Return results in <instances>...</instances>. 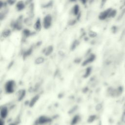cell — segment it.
<instances>
[{
	"label": "cell",
	"mask_w": 125,
	"mask_h": 125,
	"mask_svg": "<svg viewBox=\"0 0 125 125\" xmlns=\"http://www.w3.org/2000/svg\"><path fill=\"white\" fill-rule=\"evenodd\" d=\"M3 119L0 118V125H4V122L3 120Z\"/></svg>",
	"instance_id": "1f68e13d"
},
{
	"label": "cell",
	"mask_w": 125,
	"mask_h": 125,
	"mask_svg": "<svg viewBox=\"0 0 125 125\" xmlns=\"http://www.w3.org/2000/svg\"><path fill=\"white\" fill-rule=\"evenodd\" d=\"M81 13L80 11V7L78 4H74L71 9V13L72 14L77 17L80 13Z\"/></svg>",
	"instance_id": "9c48e42d"
},
{
	"label": "cell",
	"mask_w": 125,
	"mask_h": 125,
	"mask_svg": "<svg viewBox=\"0 0 125 125\" xmlns=\"http://www.w3.org/2000/svg\"><path fill=\"white\" fill-rule=\"evenodd\" d=\"M34 4L33 2L28 5V17L32 19L34 17Z\"/></svg>",
	"instance_id": "30bf717a"
},
{
	"label": "cell",
	"mask_w": 125,
	"mask_h": 125,
	"mask_svg": "<svg viewBox=\"0 0 125 125\" xmlns=\"http://www.w3.org/2000/svg\"><path fill=\"white\" fill-rule=\"evenodd\" d=\"M15 87V82L14 81L11 80L8 81L5 84V91L8 94H11L14 92Z\"/></svg>",
	"instance_id": "3957f363"
},
{
	"label": "cell",
	"mask_w": 125,
	"mask_h": 125,
	"mask_svg": "<svg viewBox=\"0 0 125 125\" xmlns=\"http://www.w3.org/2000/svg\"><path fill=\"white\" fill-rule=\"evenodd\" d=\"M9 12V9L7 7H5L2 9L0 10V20L1 21H3L6 17Z\"/></svg>",
	"instance_id": "7c38bea8"
},
{
	"label": "cell",
	"mask_w": 125,
	"mask_h": 125,
	"mask_svg": "<svg viewBox=\"0 0 125 125\" xmlns=\"http://www.w3.org/2000/svg\"><path fill=\"white\" fill-rule=\"evenodd\" d=\"M80 0V1H81V2L82 3H83V4H86V3H87V2L89 0Z\"/></svg>",
	"instance_id": "4dcf8cb0"
},
{
	"label": "cell",
	"mask_w": 125,
	"mask_h": 125,
	"mask_svg": "<svg viewBox=\"0 0 125 125\" xmlns=\"http://www.w3.org/2000/svg\"><path fill=\"white\" fill-rule=\"evenodd\" d=\"M25 95V91L24 90H20L18 91L17 93V95L18 97V100H21L24 97Z\"/></svg>",
	"instance_id": "2e32d148"
},
{
	"label": "cell",
	"mask_w": 125,
	"mask_h": 125,
	"mask_svg": "<svg viewBox=\"0 0 125 125\" xmlns=\"http://www.w3.org/2000/svg\"><path fill=\"white\" fill-rule=\"evenodd\" d=\"M39 96L38 95H36L35 97H33V98L31 100V101L29 103L30 106H33L34 105V104L36 103V102L38 101V100L39 99Z\"/></svg>",
	"instance_id": "d6986e66"
},
{
	"label": "cell",
	"mask_w": 125,
	"mask_h": 125,
	"mask_svg": "<svg viewBox=\"0 0 125 125\" xmlns=\"http://www.w3.org/2000/svg\"><path fill=\"white\" fill-rule=\"evenodd\" d=\"M8 113V110L6 106H3L0 108V115L1 119H4L7 116Z\"/></svg>",
	"instance_id": "8fae6325"
},
{
	"label": "cell",
	"mask_w": 125,
	"mask_h": 125,
	"mask_svg": "<svg viewBox=\"0 0 125 125\" xmlns=\"http://www.w3.org/2000/svg\"><path fill=\"white\" fill-rule=\"evenodd\" d=\"M21 32V35L22 37V39H26L32 35H33L34 32L31 31L30 30H29L28 28H23Z\"/></svg>",
	"instance_id": "ba28073f"
},
{
	"label": "cell",
	"mask_w": 125,
	"mask_h": 125,
	"mask_svg": "<svg viewBox=\"0 0 125 125\" xmlns=\"http://www.w3.org/2000/svg\"><path fill=\"white\" fill-rule=\"evenodd\" d=\"M42 26L44 29H49L52 25L53 17L51 14H47L45 15L42 20Z\"/></svg>",
	"instance_id": "7a4b0ae2"
},
{
	"label": "cell",
	"mask_w": 125,
	"mask_h": 125,
	"mask_svg": "<svg viewBox=\"0 0 125 125\" xmlns=\"http://www.w3.org/2000/svg\"><path fill=\"white\" fill-rule=\"evenodd\" d=\"M25 2L26 5H29V4L33 2V0H26Z\"/></svg>",
	"instance_id": "f546056e"
},
{
	"label": "cell",
	"mask_w": 125,
	"mask_h": 125,
	"mask_svg": "<svg viewBox=\"0 0 125 125\" xmlns=\"http://www.w3.org/2000/svg\"><path fill=\"white\" fill-rule=\"evenodd\" d=\"M42 26V23L41 19L38 17L36 19L34 23L33 24V28L36 32H40L41 31Z\"/></svg>",
	"instance_id": "5b68a950"
},
{
	"label": "cell",
	"mask_w": 125,
	"mask_h": 125,
	"mask_svg": "<svg viewBox=\"0 0 125 125\" xmlns=\"http://www.w3.org/2000/svg\"><path fill=\"white\" fill-rule=\"evenodd\" d=\"M88 35H89V36L90 37L94 38L96 37L97 36V33L95 31H94L90 30L88 32Z\"/></svg>",
	"instance_id": "603a6c76"
},
{
	"label": "cell",
	"mask_w": 125,
	"mask_h": 125,
	"mask_svg": "<svg viewBox=\"0 0 125 125\" xmlns=\"http://www.w3.org/2000/svg\"><path fill=\"white\" fill-rule=\"evenodd\" d=\"M77 20H75V19H73V20H70L68 22V24L70 25V26H72V25H75L76 23H77Z\"/></svg>",
	"instance_id": "4316f807"
},
{
	"label": "cell",
	"mask_w": 125,
	"mask_h": 125,
	"mask_svg": "<svg viewBox=\"0 0 125 125\" xmlns=\"http://www.w3.org/2000/svg\"><path fill=\"white\" fill-rule=\"evenodd\" d=\"M95 55L93 54H91L88 57V58H87L85 61H84V62H83V65H87V64L92 62L95 60Z\"/></svg>",
	"instance_id": "4fadbf2b"
},
{
	"label": "cell",
	"mask_w": 125,
	"mask_h": 125,
	"mask_svg": "<svg viewBox=\"0 0 125 125\" xmlns=\"http://www.w3.org/2000/svg\"><path fill=\"white\" fill-rule=\"evenodd\" d=\"M52 5H53V1H49L47 3L44 4L43 5V7L44 8H48L49 7H51Z\"/></svg>",
	"instance_id": "484cf974"
},
{
	"label": "cell",
	"mask_w": 125,
	"mask_h": 125,
	"mask_svg": "<svg viewBox=\"0 0 125 125\" xmlns=\"http://www.w3.org/2000/svg\"><path fill=\"white\" fill-rule=\"evenodd\" d=\"M117 10L115 9L112 8V9L111 10V12L109 14L108 19L109 18H114L117 15Z\"/></svg>",
	"instance_id": "ffe728a7"
},
{
	"label": "cell",
	"mask_w": 125,
	"mask_h": 125,
	"mask_svg": "<svg viewBox=\"0 0 125 125\" xmlns=\"http://www.w3.org/2000/svg\"><path fill=\"white\" fill-rule=\"evenodd\" d=\"M24 18L22 15L20 16L16 20L13 21L10 23V27L14 30L21 31L22 30L23 28V24Z\"/></svg>",
	"instance_id": "6da1fadb"
},
{
	"label": "cell",
	"mask_w": 125,
	"mask_h": 125,
	"mask_svg": "<svg viewBox=\"0 0 125 125\" xmlns=\"http://www.w3.org/2000/svg\"><path fill=\"white\" fill-rule=\"evenodd\" d=\"M91 68L90 67H88L86 69V71H85V75H84V76L85 77H88V76L90 74V72H91Z\"/></svg>",
	"instance_id": "83f0119b"
},
{
	"label": "cell",
	"mask_w": 125,
	"mask_h": 125,
	"mask_svg": "<svg viewBox=\"0 0 125 125\" xmlns=\"http://www.w3.org/2000/svg\"><path fill=\"white\" fill-rule=\"evenodd\" d=\"M107 1V0H101V6L103 7L104 5V4L106 3V1Z\"/></svg>",
	"instance_id": "f1b7e54d"
},
{
	"label": "cell",
	"mask_w": 125,
	"mask_h": 125,
	"mask_svg": "<svg viewBox=\"0 0 125 125\" xmlns=\"http://www.w3.org/2000/svg\"><path fill=\"white\" fill-rule=\"evenodd\" d=\"M79 43V41L77 40H75L72 43V44H71V49H74L78 46Z\"/></svg>",
	"instance_id": "44dd1931"
},
{
	"label": "cell",
	"mask_w": 125,
	"mask_h": 125,
	"mask_svg": "<svg viewBox=\"0 0 125 125\" xmlns=\"http://www.w3.org/2000/svg\"><path fill=\"white\" fill-rule=\"evenodd\" d=\"M53 46L52 45H50L44 49L43 53L45 56H49L53 52Z\"/></svg>",
	"instance_id": "5bb4252c"
},
{
	"label": "cell",
	"mask_w": 125,
	"mask_h": 125,
	"mask_svg": "<svg viewBox=\"0 0 125 125\" xmlns=\"http://www.w3.org/2000/svg\"><path fill=\"white\" fill-rule=\"evenodd\" d=\"M26 4L25 1L22 0L18 1L15 4V8L16 10L18 12H21L23 11L26 7Z\"/></svg>",
	"instance_id": "52a82bcc"
},
{
	"label": "cell",
	"mask_w": 125,
	"mask_h": 125,
	"mask_svg": "<svg viewBox=\"0 0 125 125\" xmlns=\"http://www.w3.org/2000/svg\"></svg>",
	"instance_id": "e575fe53"
},
{
	"label": "cell",
	"mask_w": 125,
	"mask_h": 125,
	"mask_svg": "<svg viewBox=\"0 0 125 125\" xmlns=\"http://www.w3.org/2000/svg\"><path fill=\"white\" fill-rule=\"evenodd\" d=\"M17 2V0H6V2L7 5H9V6H12L14 4H16Z\"/></svg>",
	"instance_id": "7402d4cb"
},
{
	"label": "cell",
	"mask_w": 125,
	"mask_h": 125,
	"mask_svg": "<svg viewBox=\"0 0 125 125\" xmlns=\"http://www.w3.org/2000/svg\"><path fill=\"white\" fill-rule=\"evenodd\" d=\"M112 9V8L109 7L101 11L98 15V19L101 21H104L108 19L109 14Z\"/></svg>",
	"instance_id": "277c9868"
},
{
	"label": "cell",
	"mask_w": 125,
	"mask_h": 125,
	"mask_svg": "<svg viewBox=\"0 0 125 125\" xmlns=\"http://www.w3.org/2000/svg\"><path fill=\"white\" fill-rule=\"evenodd\" d=\"M32 19H31L30 17H28L25 18L24 19L23 22H24V24H25L27 26H31L32 24Z\"/></svg>",
	"instance_id": "ac0fdd59"
},
{
	"label": "cell",
	"mask_w": 125,
	"mask_h": 125,
	"mask_svg": "<svg viewBox=\"0 0 125 125\" xmlns=\"http://www.w3.org/2000/svg\"><path fill=\"white\" fill-rule=\"evenodd\" d=\"M51 121V119L45 116H41L37 119L36 123L37 125H44L50 123Z\"/></svg>",
	"instance_id": "8992f818"
},
{
	"label": "cell",
	"mask_w": 125,
	"mask_h": 125,
	"mask_svg": "<svg viewBox=\"0 0 125 125\" xmlns=\"http://www.w3.org/2000/svg\"><path fill=\"white\" fill-rule=\"evenodd\" d=\"M32 48H29L28 50H27L26 51H25L24 53H23V55L24 56H28L29 55H30L31 53H32Z\"/></svg>",
	"instance_id": "d4e9b609"
},
{
	"label": "cell",
	"mask_w": 125,
	"mask_h": 125,
	"mask_svg": "<svg viewBox=\"0 0 125 125\" xmlns=\"http://www.w3.org/2000/svg\"><path fill=\"white\" fill-rule=\"evenodd\" d=\"M43 61H44V58L40 57H38L36 59L35 62L37 64H41L42 62H43Z\"/></svg>",
	"instance_id": "cb8c5ba5"
},
{
	"label": "cell",
	"mask_w": 125,
	"mask_h": 125,
	"mask_svg": "<svg viewBox=\"0 0 125 125\" xmlns=\"http://www.w3.org/2000/svg\"><path fill=\"white\" fill-rule=\"evenodd\" d=\"M12 33L11 30L9 29H5L1 33V36L3 38H7L9 37Z\"/></svg>",
	"instance_id": "9a60e30c"
},
{
	"label": "cell",
	"mask_w": 125,
	"mask_h": 125,
	"mask_svg": "<svg viewBox=\"0 0 125 125\" xmlns=\"http://www.w3.org/2000/svg\"><path fill=\"white\" fill-rule=\"evenodd\" d=\"M124 4H125V1H124Z\"/></svg>",
	"instance_id": "836d02e7"
},
{
	"label": "cell",
	"mask_w": 125,
	"mask_h": 125,
	"mask_svg": "<svg viewBox=\"0 0 125 125\" xmlns=\"http://www.w3.org/2000/svg\"><path fill=\"white\" fill-rule=\"evenodd\" d=\"M80 117L79 115H75L72 119L71 122V125H76L80 121Z\"/></svg>",
	"instance_id": "e0dca14e"
},
{
	"label": "cell",
	"mask_w": 125,
	"mask_h": 125,
	"mask_svg": "<svg viewBox=\"0 0 125 125\" xmlns=\"http://www.w3.org/2000/svg\"><path fill=\"white\" fill-rule=\"evenodd\" d=\"M77 0H69V1L71 2H75L76 1H77Z\"/></svg>",
	"instance_id": "d6a6232c"
}]
</instances>
